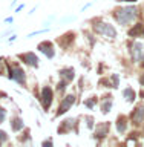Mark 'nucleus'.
I'll return each instance as SVG.
<instances>
[{"label": "nucleus", "instance_id": "nucleus-1", "mask_svg": "<svg viewBox=\"0 0 144 147\" xmlns=\"http://www.w3.org/2000/svg\"><path fill=\"white\" fill-rule=\"evenodd\" d=\"M138 16V9L135 6H126V8H121V9H117L115 11V18L120 25H129L132 23L133 20L137 18Z\"/></svg>", "mask_w": 144, "mask_h": 147}, {"label": "nucleus", "instance_id": "nucleus-2", "mask_svg": "<svg viewBox=\"0 0 144 147\" xmlns=\"http://www.w3.org/2000/svg\"><path fill=\"white\" fill-rule=\"evenodd\" d=\"M94 31L97 34L110 37V38H115V37H117V29H115L112 25H109V23H98V25L94 26Z\"/></svg>", "mask_w": 144, "mask_h": 147}, {"label": "nucleus", "instance_id": "nucleus-3", "mask_svg": "<svg viewBox=\"0 0 144 147\" xmlns=\"http://www.w3.org/2000/svg\"><path fill=\"white\" fill-rule=\"evenodd\" d=\"M52 96H54V92L49 86H45L41 89V104H43V109L48 110L52 104Z\"/></svg>", "mask_w": 144, "mask_h": 147}, {"label": "nucleus", "instance_id": "nucleus-4", "mask_svg": "<svg viewBox=\"0 0 144 147\" xmlns=\"http://www.w3.org/2000/svg\"><path fill=\"white\" fill-rule=\"evenodd\" d=\"M75 103V96L74 95H66L64 98L62 100V104H60V107H58V112H57V117H60V115H63V113H66L69 107Z\"/></svg>", "mask_w": 144, "mask_h": 147}, {"label": "nucleus", "instance_id": "nucleus-5", "mask_svg": "<svg viewBox=\"0 0 144 147\" xmlns=\"http://www.w3.org/2000/svg\"><path fill=\"white\" fill-rule=\"evenodd\" d=\"M9 78H12V80L17 81V83H25V80H26L25 71H23L22 67H17V66L9 67Z\"/></svg>", "mask_w": 144, "mask_h": 147}, {"label": "nucleus", "instance_id": "nucleus-6", "mask_svg": "<svg viewBox=\"0 0 144 147\" xmlns=\"http://www.w3.org/2000/svg\"><path fill=\"white\" fill-rule=\"evenodd\" d=\"M18 58L23 60L26 64H29V66H34L37 67L39 66V57L34 54V52H25V54H20L18 55Z\"/></svg>", "mask_w": 144, "mask_h": 147}, {"label": "nucleus", "instance_id": "nucleus-7", "mask_svg": "<svg viewBox=\"0 0 144 147\" xmlns=\"http://www.w3.org/2000/svg\"><path fill=\"white\" fill-rule=\"evenodd\" d=\"M143 54H144L143 43L135 41V43L132 45V58H133V61H140V60L143 58Z\"/></svg>", "mask_w": 144, "mask_h": 147}, {"label": "nucleus", "instance_id": "nucleus-8", "mask_svg": "<svg viewBox=\"0 0 144 147\" xmlns=\"http://www.w3.org/2000/svg\"><path fill=\"white\" fill-rule=\"evenodd\" d=\"M37 49H40L48 58H52L55 52H54V48H52V43L51 41H41V43L37 46Z\"/></svg>", "mask_w": 144, "mask_h": 147}, {"label": "nucleus", "instance_id": "nucleus-9", "mask_svg": "<svg viewBox=\"0 0 144 147\" xmlns=\"http://www.w3.org/2000/svg\"><path fill=\"white\" fill-rule=\"evenodd\" d=\"M143 119H144V107L143 106H138V107L132 112V121L133 124H141L143 123Z\"/></svg>", "mask_w": 144, "mask_h": 147}, {"label": "nucleus", "instance_id": "nucleus-10", "mask_svg": "<svg viewBox=\"0 0 144 147\" xmlns=\"http://www.w3.org/2000/svg\"><path fill=\"white\" fill-rule=\"evenodd\" d=\"M109 129H110V124L109 123L98 124V126H97V130H95V138H104L109 133Z\"/></svg>", "mask_w": 144, "mask_h": 147}, {"label": "nucleus", "instance_id": "nucleus-11", "mask_svg": "<svg viewBox=\"0 0 144 147\" xmlns=\"http://www.w3.org/2000/svg\"><path fill=\"white\" fill-rule=\"evenodd\" d=\"M58 74H60V77H62L63 80H66L68 83L72 81L74 77H75V71H74L72 67H63V69H60Z\"/></svg>", "mask_w": 144, "mask_h": 147}, {"label": "nucleus", "instance_id": "nucleus-12", "mask_svg": "<svg viewBox=\"0 0 144 147\" xmlns=\"http://www.w3.org/2000/svg\"><path fill=\"white\" fill-rule=\"evenodd\" d=\"M126 127H127V119H126V117H118V121H117V130L120 132V133H123L124 130H126Z\"/></svg>", "mask_w": 144, "mask_h": 147}, {"label": "nucleus", "instance_id": "nucleus-13", "mask_svg": "<svg viewBox=\"0 0 144 147\" xmlns=\"http://www.w3.org/2000/svg\"><path fill=\"white\" fill-rule=\"evenodd\" d=\"M11 127H12V130H14V132H18L20 129H23V119H22V118H18V117L12 118Z\"/></svg>", "mask_w": 144, "mask_h": 147}, {"label": "nucleus", "instance_id": "nucleus-14", "mask_svg": "<svg viewBox=\"0 0 144 147\" xmlns=\"http://www.w3.org/2000/svg\"><path fill=\"white\" fill-rule=\"evenodd\" d=\"M123 95H124V98H126L127 101H133V100H135V96H137V94L133 92L132 87H126V89L123 90Z\"/></svg>", "mask_w": 144, "mask_h": 147}, {"label": "nucleus", "instance_id": "nucleus-15", "mask_svg": "<svg viewBox=\"0 0 144 147\" xmlns=\"http://www.w3.org/2000/svg\"><path fill=\"white\" fill-rule=\"evenodd\" d=\"M106 98L107 100H104L103 104H101V112L103 113H107L110 110V107H112V98H110V96H106Z\"/></svg>", "mask_w": 144, "mask_h": 147}, {"label": "nucleus", "instance_id": "nucleus-16", "mask_svg": "<svg viewBox=\"0 0 144 147\" xmlns=\"http://www.w3.org/2000/svg\"><path fill=\"white\" fill-rule=\"evenodd\" d=\"M74 119H66V121L63 123V127H58V133H63V132H68L69 127H71V123Z\"/></svg>", "mask_w": 144, "mask_h": 147}, {"label": "nucleus", "instance_id": "nucleus-17", "mask_svg": "<svg viewBox=\"0 0 144 147\" xmlns=\"http://www.w3.org/2000/svg\"><path fill=\"white\" fill-rule=\"evenodd\" d=\"M66 84H68V81L66 80H62L58 83V86H57V90L60 92V94H63L64 90H66Z\"/></svg>", "mask_w": 144, "mask_h": 147}, {"label": "nucleus", "instance_id": "nucleus-18", "mask_svg": "<svg viewBox=\"0 0 144 147\" xmlns=\"http://www.w3.org/2000/svg\"><path fill=\"white\" fill-rule=\"evenodd\" d=\"M5 117H6V110H5L3 107H0V123L5 121Z\"/></svg>", "mask_w": 144, "mask_h": 147}, {"label": "nucleus", "instance_id": "nucleus-19", "mask_svg": "<svg viewBox=\"0 0 144 147\" xmlns=\"http://www.w3.org/2000/svg\"><path fill=\"white\" fill-rule=\"evenodd\" d=\"M86 121H87V127H89V129L94 127V118H92V117H86Z\"/></svg>", "mask_w": 144, "mask_h": 147}, {"label": "nucleus", "instance_id": "nucleus-20", "mask_svg": "<svg viewBox=\"0 0 144 147\" xmlns=\"http://www.w3.org/2000/svg\"><path fill=\"white\" fill-rule=\"evenodd\" d=\"M6 140H8V135H6V132L0 130V142H2V141H6Z\"/></svg>", "mask_w": 144, "mask_h": 147}, {"label": "nucleus", "instance_id": "nucleus-21", "mask_svg": "<svg viewBox=\"0 0 144 147\" xmlns=\"http://www.w3.org/2000/svg\"><path fill=\"white\" fill-rule=\"evenodd\" d=\"M86 106H87V107H92V106H94V100H89V101H86Z\"/></svg>", "mask_w": 144, "mask_h": 147}, {"label": "nucleus", "instance_id": "nucleus-22", "mask_svg": "<svg viewBox=\"0 0 144 147\" xmlns=\"http://www.w3.org/2000/svg\"><path fill=\"white\" fill-rule=\"evenodd\" d=\"M43 146H52V141H45Z\"/></svg>", "mask_w": 144, "mask_h": 147}, {"label": "nucleus", "instance_id": "nucleus-23", "mask_svg": "<svg viewBox=\"0 0 144 147\" xmlns=\"http://www.w3.org/2000/svg\"><path fill=\"white\" fill-rule=\"evenodd\" d=\"M140 83H141V84H144V77H141V78H140Z\"/></svg>", "mask_w": 144, "mask_h": 147}, {"label": "nucleus", "instance_id": "nucleus-24", "mask_svg": "<svg viewBox=\"0 0 144 147\" xmlns=\"http://www.w3.org/2000/svg\"><path fill=\"white\" fill-rule=\"evenodd\" d=\"M141 60H143V61H144V54H143V58H141Z\"/></svg>", "mask_w": 144, "mask_h": 147}, {"label": "nucleus", "instance_id": "nucleus-25", "mask_svg": "<svg viewBox=\"0 0 144 147\" xmlns=\"http://www.w3.org/2000/svg\"><path fill=\"white\" fill-rule=\"evenodd\" d=\"M143 34H144V31H143Z\"/></svg>", "mask_w": 144, "mask_h": 147}]
</instances>
